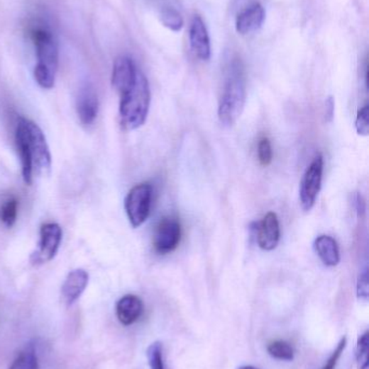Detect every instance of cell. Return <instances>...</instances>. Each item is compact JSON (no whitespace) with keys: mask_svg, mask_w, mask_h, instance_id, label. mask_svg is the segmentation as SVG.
Returning a JSON list of instances; mask_svg holds the SVG:
<instances>
[{"mask_svg":"<svg viewBox=\"0 0 369 369\" xmlns=\"http://www.w3.org/2000/svg\"><path fill=\"white\" fill-rule=\"evenodd\" d=\"M16 143L24 181L26 185H31L35 170L46 172L51 168V154L46 136L36 123L20 118L16 125Z\"/></svg>","mask_w":369,"mask_h":369,"instance_id":"6da1fadb","label":"cell"},{"mask_svg":"<svg viewBox=\"0 0 369 369\" xmlns=\"http://www.w3.org/2000/svg\"><path fill=\"white\" fill-rule=\"evenodd\" d=\"M31 39L36 51L37 63L34 68V78L43 89H53L59 69V45L53 30L43 24L33 26Z\"/></svg>","mask_w":369,"mask_h":369,"instance_id":"7a4b0ae2","label":"cell"},{"mask_svg":"<svg viewBox=\"0 0 369 369\" xmlns=\"http://www.w3.org/2000/svg\"><path fill=\"white\" fill-rule=\"evenodd\" d=\"M246 103V78L241 62L231 64L226 74L218 117L224 127H231L240 119Z\"/></svg>","mask_w":369,"mask_h":369,"instance_id":"3957f363","label":"cell"},{"mask_svg":"<svg viewBox=\"0 0 369 369\" xmlns=\"http://www.w3.org/2000/svg\"><path fill=\"white\" fill-rule=\"evenodd\" d=\"M150 103V84L144 74L139 71L135 84L121 96L119 120L121 127L127 131L142 127L148 118Z\"/></svg>","mask_w":369,"mask_h":369,"instance_id":"277c9868","label":"cell"},{"mask_svg":"<svg viewBox=\"0 0 369 369\" xmlns=\"http://www.w3.org/2000/svg\"><path fill=\"white\" fill-rule=\"evenodd\" d=\"M153 197V187L148 183H142L128 193L125 200V210L133 228L141 226L150 215Z\"/></svg>","mask_w":369,"mask_h":369,"instance_id":"5b68a950","label":"cell"},{"mask_svg":"<svg viewBox=\"0 0 369 369\" xmlns=\"http://www.w3.org/2000/svg\"><path fill=\"white\" fill-rule=\"evenodd\" d=\"M323 168V157L319 154V156L315 157L312 164L309 166L306 173L303 175L300 183V191H299L301 208H302L303 211H311L315 202H316L317 195L321 191Z\"/></svg>","mask_w":369,"mask_h":369,"instance_id":"8992f818","label":"cell"},{"mask_svg":"<svg viewBox=\"0 0 369 369\" xmlns=\"http://www.w3.org/2000/svg\"><path fill=\"white\" fill-rule=\"evenodd\" d=\"M62 241V228L55 222H47L40 228L39 249L33 254L32 263L34 265L48 263L53 261L59 251Z\"/></svg>","mask_w":369,"mask_h":369,"instance_id":"52a82bcc","label":"cell"},{"mask_svg":"<svg viewBox=\"0 0 369 369\" xmlns=\"http://www.w3.org/2000/svg\"><path fill=\"white\" fill-rule=\"evenodd\" d=\"M181 241V225L175 217L163 218L156 227L153 245L160 255L171 253Z\"/></svg>","mask_w":369,"mask_h":369,"instance_id":"ba28073f","label":"cell"},{"mask_svg":"<svg viewBox=\"0 0 369 369\" xmlns=\"http://www.w3.org/2000/svg\"><path fill=\"white\" fill-rule=\"evenodd\" d=\"M139 69L131 57L121 55L115 59L113 65L112 86L119 96H123L137 80Z\"/></svg>","mask_w":369,"mask_h":369,"instance_id":"9c48e42d","label":"cell"},{"mask_svg":"<svg viewBox=\"0 0 369 369\" xmlns=\"http://www.w3.org/2000/svg\"><path fill=\"white\" fill-rule=\"evenodd\" d=\"M189 45L195 57L202 61H209L211 57L209 34L202 16H194L189 25Z\"/></svg>","mask_w":369,"mask_h":369,"instance_id":"30bf717a","label":"cell"},{"mask_svg":"<svg viewBox=\"0 0 369 369\" xmlns=\"http://www.w3.org/2000/svg\"><path fill=\"white\" fill-rule=\"evenodd\" d=\"M258 244L265 251H273L280 239V222L274 212H269L261 222L257 224L255 232Z\"/></svg>","mask_w":369,"mask_h":369,"instance_id":"8fae6325","label":"cell"},{"mask_svg":"<svg viewBox=\"0 0 369 369\" xmlns=\"http://www.w3.org/2000/svg\"><path fill=\"white\" fill-rule=\"evenodd\" d=\"M265 20V11L263 5L259 3L251 4L237 16L235 23L236 32L243 36L253 34L263 28Z\"/></svg>","mask_w":369,"mask_h":369,"instance_id":"7c38bea8","label":"cell"},{"mask_svg":"<svg viewBox=\"0 0 369 369\" xmlns=\"http://www.w3.org/2000/svg\"><path fill=\"white\" fill-rule=\"evenodd\" d=\"M77 113L80 123L89 127L96 121L99 113V100L94 89L86 86L80 90L77 98Z\"/></svg>","mask_w":369,"mask_h":369,"instance_id":"4fadbf2b","label":"cell"},{"mask_svg":"<svg viewBox=\"0 0 369 369\" xmlns=\"http://www.w3.org/2000/svg\"><path fill=\"white\" fill-rule=\"evenodd\" d=\"M89 282V274L84 269H76L67 274V279L62 285V297L67 306L77 302Z\"/></svg>","mask_w":369,"mask_h":369,"instance_id":"5bb4252c","label":"cell"},{"mask_svg":"<svg viewBox=\"0 0 369 369\" xmlns=\"http://www.w3.org/2000/svg\"><path fill=\"white\" fill-rule=\"evenodd\" d=\"M143 302L136 295H126L116 305V315L121 324L131 325L137 322L143 313Z\"/></svg>","mask_w":369,"mask_h":369,"instance_id":"9a60e30c","label":"cell"},{"mask_svg":"<svg viewBox=\"0 0 369 369\" xmlns=\"http://www.w3.org/2000/svg\"><path fill=\"white\" fill-rule=\"evenodd\" d=\"M315 251L319 255L324 265L329 267H335L339 263L340 254L339 247L335 239L329 236H319L315 240Z\"/></svg>","mask_w":369,"mask_h":369,"instance_id":"2e32d148","label":"cell"},{"mask_svg":"<svg viewBox=\"0 0 369 369\" xmlns=\"http://www.w3.org/2000/svg\"><path fill=\"white\" fill-rule=\"evenodd\" d=\"M160 22L163 25L172 32H180L184 25V21H183L181 14L173 8H165L160 12Z\"/></svg>","mask_w":369,"mask_h":369,"instance_id":"e0dca14e","label":"cell"},{"mask_svg":"<svg viewBox=\"0 0 369 369\" xmlns=\"http://www.w3.org/2000/svg\"><path fill=\"white\" fill-rule=\"evenodd\" d=\"M268 352L270 356L280 361H292L294 360V349L288 342L277 340V341L271 342L268 346Z\"/></svg>","mask_w":369,"mask_h":369,"instance_id":"ac0fdd59","label":"cell"},{"mask_svg":"<svg viewBox=\"0 0 369 369\" xmlns=\"http://www.w3.org/2000/svg\"><path fill=\"white\" fill-rule=\"evenodd\" d=\"M16 216H18V201L16 199L8 200L0 209V220L10 228L16 224Z\"/></svg>","mask_w":369,"mask_h":369,"instance_id":"d6986e66","label":"cell"},{"mask_svg":"<svg viewBox=\"0 0 369 369\" xmlns=\"http://www.w3.org/2000/svg\"><path fill=\"white\" fill-rule=\"evenodd\" d=\"M150 369H165L163 361V346L160 341L150 344L146 351Z\"/></svg>","mask_w":369,"mask_h":369,"instance_id":"ffe728a7","label":"cell"},{"mask_svg":"<svg viewBox=\"0 0 369 369\" xmlns=\"http://www.w3.org/2000/svg\"><path fill=\"white\" fill-rule=\"evenodd\" d=\"M9 369H38V360L34 351L23 352L14 360Z\"/></svg>","mask_w":369,"mask_h":369,"instance_id":"44dd1931","label":"cell"},{"mask_svg":"<svg viewBox=\"0 0 369 369\" xmlns=\"http://www.w3.org/2000/svg\"><path fill=\"white\" fill-rule=\"evenodd\" d=\"M258 159L261 166H268L273 160V150L269 138L263 137L258 144Z\"/></svg>","mask_w":369,"mask_h":369,"instance_id":"7402d4cb","label":"cell"},{"mask_svg":"<svg viewBox=\"0 0 369 369\" xmlns=\"http://www.w3.org/2000/svg\"><path fill=\"white\" fill-rule=\"evenodd\" d=\"M368 331L360 336L358 342V349H356V358H358L360 369L368 368Z\"/></svg>","mask_w":369,"mask_h":369,"instance_id":"603a6c76","label":"cell"},{"mask_svg":"<svg viewBox=\"0 0 369 369\" xmlns=\"http://www.w3.org/2000/svg\"><path fill=\"white\" fill-rule=\"evenodd\" d=\"M356 131L360 135L367 136L369 133V106L363 107L358 111L356 120Z\"/></svg>","mask_w":369,"mask_h":369,"instance_id":"cb8c5ba5","label":"cell"},{"mask_svg":"<svg viewBox=\"0 0 369 369\" xmlns=\"http://www.w3.org/2000/svg\"><path fill=\"white\" fill-rule=\"evenodd\" d=\"M346 346V338L342 337L341 340H340L339 344H338L337 348H336L335 351L331 354V358L327 361L325 366L323 367V369H335L336 365H337L338 360H339L341 354L343 353L344 348Z\"/></svg>","mask_w":369,"mask_h":369,"instance_id":"d4e9b609","label":"cell"},{"mask_svg":"<svg viewBox=\"0 0 369 369\" xmlns=\"http://www.w3.org/2000/svg\"><path fill=\"white\" fill-rule=\"evenodd\" d=\"M369 294V284H368V270L365 269L360 273L358 281V298L363 300L368 299Z\"/></svg>","mask_w":369,"mask_h":369,"instance_id":"484cf974","label":"cell"},{"mask_svg":"<svg viewBox=\"0 0 369 369\" xmlns=\"http://www.w3.org/2000/svg\"><path fill=\"white\" fill-rule=\"evenodd\" d=\"M335 115V101L333 96H329L325 102V117H326L327 123H331Z\"/></svg>","mask_w":369,"mask_h":369,"instance_id":"4316f807","label":"cell"},{"mask_svg":"<svg viewBox=\"0 0 369 369\" xmlns=\"http://www.w3.org/2000/svg\"><path fill=\"white\" fill-rule=\"evenodd\" d=\"M352 201H353L354 209L358 212V215H363L365 213V201L363 199L362 195L358 193H356L352 197Z\"/></svg>","mask_w":369,"mask_h":369,"instance_id":"83f0119b","label":"cell"},{"mask_svg":"<svg viewBox=\"0 0 369 369\" xmlns=\"http://www.w3.org/2000/svg\"><path fill=\"white\" fill-rule=\"evenodd\" d=\"M237 369H259V368H255V367H253V366H242V367H240V368H237Z\"/></svg>","mask_w":369,"mask_h":369,"instance_id":"f1b7e54d","label":"cell"}]
</instances>
